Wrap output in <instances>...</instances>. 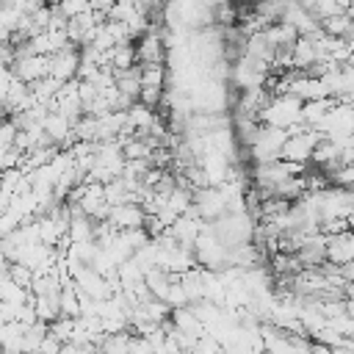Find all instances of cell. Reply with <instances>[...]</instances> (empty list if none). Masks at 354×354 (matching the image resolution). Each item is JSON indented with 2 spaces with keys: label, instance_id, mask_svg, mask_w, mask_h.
Returning a JSON list of instances; mask_svg holds the SVG:
<instances>
[{
  "label": "cell",
  "instance_id": "1",
  "mask_svg": "<svg viewBox=\"0 0 354 354\" xmlns=\"http://www.w3.org/2000/svg\"><path fill=\"white\" fill-rule=\"evenodd\" d=\"M301 108L304 102L293 94H282V97H271V102L260 111V124L266 127H277V130H290L296 124H301Z\"/></svg>",
  "mask_w": 354,
  "mask_h": 354
},
{
  "label": "cell",
  "instance_id": "2",
  "mask_svg": "<svg viewBox=\"0 0 354 354\" xmlns=\"http://www.w3.org/2000/svg\"><path fill=\"white\" fill-rule=\"evenodd\" d=\"M318 141H321V133H318V130H313V127H307L304 133L288 136V141H285V147H282L279 160H290V163H304V166H310V158H313V152H315Z\"/></svg>",
  "mask_w": 354,
  "mask_h": 354
},
{
  "label": "cell",
  "instance_id": "3",
  "mask_svg": "<svg viewBox=\"0 0 354 354\" xmlns=\"http://www.w3.org/2000/svg\"><path fill=\"white\" fill-rule=\"evenodd\" d=\"M11 72H14V77H19L22 83L33 86V83L50 77V58H47V55H33V53H28V55L17 58V64L11 66Z\"/></svg>",
  "mask_w": 354,
  "mask_h": 354
},
{
  "label": "cell",
  "instance_id": "4",
  "mask_svg": "<svg viewBox=\"0 0 354 354\" xmlns=\"http://www.w3.org/2000/svg\"><path fill=\"white\" fill-rule=\"evenodd\" d=\"M77 69H80V50L72 47V44L50 58V77L58 80V83L75 80L77 77Z\"/></svg>",
  "mask_w": 354,
  "mask_h": 354
},
{
  "label": "cell",
  "instance_id": "5",
  "mask_svg": "<svg viewBox=\"0 0 354 354\" xmlns=\"http://www.w3.org/2000/svg\"><path fill=\"white\" fill-rule=\"evenodd\" d=\"M147 221V213L141 205H119V207H111L108 213V224L116 227L119 232L124 230H141Z\"/></svg>",
  "mask_w": 354,
  "mask_h": 354
},
{
  "label": "cell",
  "instance_id": "6",
  "mask_svg": "<svg viewBox=\"0 0 354 354\" xmlns=\"http://www.w3.org/2000/svg\"><path fill=\"white\" fill-rule=\"evenodd\" d=\"M318 61H321V58H318V50H315V44H313V39L299 36V41L290 47V66H293L296 72H304V75H307Z\"/></svg>",
  "mask_w": 354,
  "mask_h": 354
},
{
  "label": "cell",
  "instance_id": "7",
  "mask_svg": "<svg viewBox=\"0 0 354 354\" xmlns=\"http://www.w3.org/2000/svg\"><path fill=\"white\" fill-rule=\"evenodd\" d=\"M171 324H174V329L177 332H183V335H191V337H205V326H202V321L196 318V313H194V307H180V310H171Z\"/></svg>",
  "mask_w": 354,
  "mask_h": 354
},
{
  "label": "cell",
  "instance_id": "8",
  "mask_svg": "<svg viewBox=\"0 0 354 354\" xmlns=\"http://www.w3.org/2000/svg\"><path fill=\"white\" fill-rule=\"evenodd\" d=\"M30 290H25V288H19L11 277H6V279H0V301L3 304H14V307H22V304H28L30 301Z\"/></svg>",
  "mask_w": 354,
  "mask_h": 354
},
{
  "label": "cell",
  "instance_id": "9",
  "mask_svg": "<svg viewBox=\"0 0 354 354\" xmlns=\"http://www.w3.org/2000/svg\"><path fill=\"white\" fill-rule=\"evenodd\" d=\"M133 66H138L136 44H119V47H113L111 69H113V72H124V69H133Z\"/></svg>",
  "mask_w": 354,
  "mask_h": 354
},
{
  "label": "cell",
  "instance_id": "10",
  "mask_svg": "<svg viewBox=\"0 0 354 354\" xmlns=\"http://www.w3.org/2000/svg\"><path fill=\"white\" fill-rule=\"evenodd\" d=\"M166 80H169V72H166L163 64L141 66V88H166Z\"/></svg>",
  "mask_w": 354,
  "mask_h": 354
},
{
  "label": "cell",
  "instance_id": "11",
  "mask_svg": "<svg viewBox=\"0 0 354 354\" xmlns=\"http://www.w3.org/2000/svg\"><path fill=\"white\" fill-rule=\"evenodd\" d=\"M55 8H58V14L69 22V19H77L80 14H86L91 6H88V3H83V0H64V3H58Z\"/></svg>",
  "mask_w": 354,
  "mask_h": 354
},
{
  "label": "cell",
  "instance_id": "12",
  "mask_svg": "<svg viewBox=\"0 0 354 354\" xmlns=\"http://www.w3.org/2000/svg\"><path fill=\"white\" fill-rule=\"evenodd\" d=\"M8 277H11L19 288H25V290H30V285H33V271H30L28 266H22V263H11Z\"/></svg>",
  "mask_w": 354,
  "mask_h": 354
},
{
  "label": "cell",
  "instance_id": "13",
  "mask_svg": "<svg viewBox=\"0 0 354 354\" xmlns=\"http://www.w3.org/2000/svg\"><path fill=\"white\" fill-rule=\"evenodd\" d=\"M17 324H22L25 329H30V326H36V324H39V315H36L33 304H25V307H19V313H17Z\"/></svg>",
  "mask_w": 354,
  "mask_h": 354
},
{
  "label": "cell",
  "instance_id": "14",
  "mask_svg": "<svg viewBox=\"0 0 354 354\" xmlns=\"http://www.w3.org/2000/svg\"><path fill=\"white\" fill-rule=\"evenodd\" d=\"M17 230H19V221H17L8 210H6V213H0V241H3V238H8V235H11V232H17Z\"/></svg>",
  "mask_w": 354,
  "mask_h": 354
},
{
  "label": "cell",
  "instance_id": "15",
  "mask_svg": "<svg viewBox=\"0 0 354 354\" xmlns=\"http://www.w3.org/2000/svg\"><path fill=\"white\" fill-rule=\"evenodd\" d=\"M130 354H155V346H152L147 337L133 335V340H130Z\"/></svg>",
  "mask_w": 354,
  "mask_h": 354
},
{
  "label": "cell",
  "instance_id": "16",
  "mask_svg": "<svg viewBox=\"0 0 354 354\" xmlns=\"http://www.w3.org/2000/svg\"><path fill=\"white\" fill-rule=\"evenodd\" d=\"M61 346H64V343H58L53 335H47V337H44V343L39 346V351H36V354H61Z\"/></svg>",
  "mask_w": 354,
  "mask_h": 354
},
{
  "label": "cell",
  "instance_id": "17",
  "mask_svg": "<svg viewBox=\"0 0 354 354\" xmlns=\"http://www.w3.org/2000/svg\"><path fill=\"white\" fill-rule=\"evenodd\" d=\"M0 183H3V171H0Z\"/></svg>",
  "mask_w": 354,
  "mask_h": 354
}]
</instances>
